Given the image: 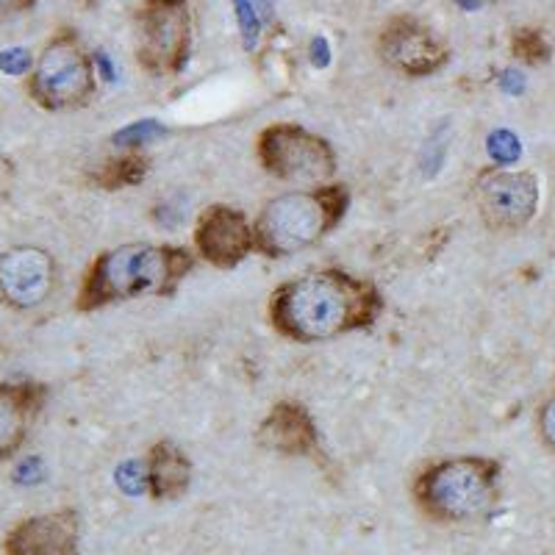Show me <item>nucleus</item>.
Masks as SVG:
<instances>
[{
  "mask_svg": "<svg viewBox=\"0 0 555 555\" xmlns=\"http://www.w3.org/2000/svg\"><path fill=\"white\" fill-rule=\"evenodd\" d=\"M151 170V158L142 156V153H126L120 158H112L101 170L92 176V181L101 186V190H128V186H137L147 178Z\"/></svg>",
  "mask_w": 555,
  "mask_h": 555,
  "instance_id": "obj_16",
  "label": "nucleus"
},
{
  "mask_svg": "<svg viewBox=\"0 0 555 555\" xmlns=\"http://www.w3.org/2000/svg\"><path fill=\"white\" fill-rule=\"evenodd\" d=\"M195 267L197 253L183 245L131 242L112 247L103 250L83 272L76 309L101 311L142 295L172 297Z\"/></svg>",
  "mask_w": 555,
  "mask_h": 555,
  "instance_id": "obj_2",
  "label": "nucleus"
},
{
  "mask_svg": "<svg viewBox=\"0 0 555 555\" xmlns=\"http://www.w3.org/2000/svg\"><path fill=\"white\" fill-rule=\"evenodd\" d=\"M56 264L42 247H12L0 256V295L14 309H34L53 292Z\"/></svg>",
  "mask_w": 555,
  "mask_h": 555,
  "instance_id": "obj_11",
  "label": "nucleus"
},
{
  "mask_svg": "<svg viewBox=\"0 0 555 555\" xmlns=\"http://www.w3.org/2000/svg\"><path fill=\"white\" fill-rule=\"evenodd\" d=\"M384 306V295L370 278L328 267L275 286L267 320L284 339L314 345L373 328Z\"/></svg>",
  "mask_w": 555,
  "mask_h": 555,
  "instance_id": "obj_1",
  "label": "nucleus"
},
{
  "mask_svg": "<svg viewBox=\"0 0 555 555\" xmlns=\"http://www.w3.org/2000/svg\"><path fill=\"white\" fill-rule=\"evenodd\" d=\"M3 550L7 555H76L78 514L62 508L23 519L7 533Z\"/></svg>",
  "mask_w": 555,
  "mask_h": 555,
  "instance_id": "obj_12",
  "label": "nucleus"
},
{
  "mask_svg": "<svg viewBox=\"0 0 555 555\" xmlns=\"http://www.w3.org/2000/svg\"><path fill=\"white\" fill-rule=\"evenodd\" d=\"M537 430L544 448H547L550 453H555V391L544 400L542 405H539Z\"/></svg>",
  "mask_w": 555,
  "mask_h": 555,
  "instance_id": "obj_18",
  "label": "nucleus"
},
{
  "mask_svg": "<svg viewBox=\"0 0 555 555\" xmlns=\"http://www.w3.org/2000/svg\"><path fill=\"white\" fill-rule=\"evenodd\" d=\"M28 64H31V59H28L26 51H7L0 53V67L7 69V73H23V69H28Z\"/></svg>",
  "mask_w": 555,
  "mask_h": 555,
  "instance_id": "obj_19",
  "label": "nucleus"
},
{
  "mask_svg": "<svg viewBox=\"0 0 555 555\" xmlns=\"http://www.w3.org/2000/svg\"><path fill=\"white\" fill-rule=\"evenodd\" d=\"M512 53L519 62L537 67V64H544L550 59V42L537 28H519L512 37Z\"/></svg>",
  "mask_w": 555,
  "mask_h": 555,
  "instance_id": "obj_17",
  "label": "nucleus"
},
{
  "mask_svg": "<svg viewBox=\"0 0 555 555\" xmlns=\"http://www.w3.org/2000/svg\"><path fill=\"white\" fill-rule=\"evenodd\" d=\"M473 201L489 231L517 234L539 215L542 183H539L537 172L494 165L475 176Z\"/></svg>",
  "mask_w": 555,
  "mask_h": 555,
  "instance_id": "obj_8",
  "label": "nucleus"
},
{
  "mask_svg": "<svg viewBox=\"0 0 555 555\" xmlns=\"http://www.w3.org/2000/svg\"><path fill=\"white\" fill-rule=\"evenodd\" d=\"M259 444L281 455L320 453V430L314 416L297 400H278L259 425Z\"/></svg>",
  "mask_w": 555,
  "mask_h": 555,
  "instance_id": "obj_13",
  "label": "nucleus"
},
{
  "mask_svg": "<svg viewBox=\"0 0 555 555\" xmlns=\"http://www.w3.org/2000/svg\"><path fill=\"white\" fill-rule=\"evenodd\" d=\"M500 473V461L489 455L434 461L416 475L414 500L436 522H473L498 503Z\"/></svg>",
  "mask_w": 555,
  "mask_h": 555,
  "instance_id": "obj_4",
  "label": "nucleus"
},
{
  "mask_svg": "<svg viewBox=\"0 0 555 555\" xmlns=\"http://www.w3.org/2000/svg\"><path fill=\"white\" fill-rule=\"evenodd\" d=\"M350 208V190L345 183H320L311 190L284 192L259 211L256 253L264 259H286L317 245L345 220Z\"/></svg>",
  "mask_w": 555,
  "mask_h": 555,
  "instance_id": "obj_3",
  "label": "nucleus"
},
{
  "mask_svg": "<svg viewBox=\"0 0 555 555\" xmlns=\"http://www.w3.org/2000/svg\"><path fill=\"white\" fill-rule=\"evenodd\" d=\"M256 158L267 176L289 183H311V186L328 183L339 165L328 139L297 122L267 126L256 137Z\"/></svg>",
  "mask_w": 555,
  "mask_h": 555,
  "instance_id": "obj_6",
  "label": "nucleus"
},
{
  "mask_svg": "<svg viewBox=\"0 0 555 555\" xmlns=\"http://www.w3.org/2000/svg\"><path fill=\"white\" fill-rule=\"evenodd\" d=\"M44 398L48 389L39 384H0V461L23 448Z\"/></svg>",
  "mask_w": 555,
  "mask_h": 555,
  "instance_id": "obj_14",
  "label": "nucleus"
},
{
  "mask_svg": "<svg viewBox=\"0 0 555 555\" xmlns=\"http://www.w3.org/2000/svg\"><path fill=\"white\" fill-rule=\"evenodd\" d=\"M28 95L48 112L83 108L95 95V64L76 34L62 31L44 44L28 78Z\"/></svg>",
  "mask_w": 555,
  "mask_h": 555,
  "instance_id": "obj_5",
  "label": "nucleus"
},
{
  "mask_svg": "<svg viewBox=\"0 0 555 555\" xmlns=\"http://www.w3.org/2000/svg\"><path fill=\"white\" fill-rule=\"evenodd\" d=\"M378 53L395 73L409 78H428L450 62L448 42L409 14L391 17L380 28Z\"/></svg>",
  "mask_w": 555,
  "mask_h": 555,
  "instance_id": "obj_9",
  "label": "nucleus"
},
{
  "mask_svg": "<svg viewBox=\"0 0 555 555\" xmlns=\"http://www.w3.org/2000/svg\"><path fill=\"white\" fill-rule=\"evenodd\" d=\"M192 480V461L176 442L162 439L151 448L145 464V483L153 500H178Z\"/></svg>",
  "mask_w": 555,
  "mask_h": 555,
  "instance_id": "obj_15",
  "label": "nucleus"
},
{
  "mask_svg": "<svg viewBox=\"0 0 555 555\" xmlns=\"http://www.w3.org/2000/svg\"><path fill=\"white\" fill-rule=\"evenodd\" d=\"M192 17L186 0H145L137 9V62L156 78L178 76L190 59Z\"/></svg>",
  "mask_w": 555,
  "mask_h": 555,
  "instance_id": "obj_7",
  "label": "nucleus"
},
{
  "mask_svg": "<svg viewBox=\"0 0 555 555\" xmlns=\"http://www.w3.org/2000/svg\"><path fill=\"white\" fill-rule=\"evenodd\" d=\"M37 0H0V23H9V20L26 14Z\"/></svg>",
  "mask_w": 555,
  "mask_h": 555,
  "instance_id": "obj_20",
  "label": "nucleus"
},
{
  "mask_svg": "<svg viewBox=\"0 0 555 555\" xmlns=\"http://www.w3.org/2000/svg\"><path fill=\"white\" fill-rule=\"evenodd\" d=\"M192 245L206 264L217 270H234L256 253V231L245 211L225 203L203 208L192 231Z\"/></svg>",
  "mask_w": 555,
  "mask_h": 555,
  "instance_id": "obj_10",
  "label": "nucleus"
}]
</instances>
